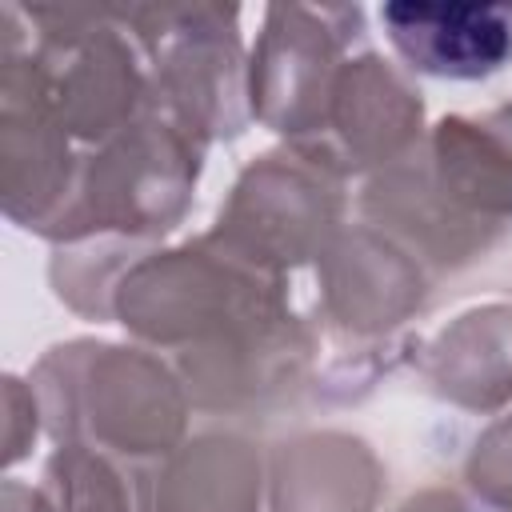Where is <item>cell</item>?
I'll list each match as a JSON object with an SVG mask.
<instances>
[{"instance_id": "6da1fadb", "label": "cell", "mask_w": 512, "mask_h": 512, "mask_svg": "<svg viewBox=\"0 0 512 512\" xmlns=\"http://www.w3.org/2000/svg\"><path fill=\"white\" fill-rule=\"evenodd\" d=\"M112 316L140 340L200 352L292 324L284 276L256 268L212 232L128 264L112 292Z\"/></svg>"}, {"instance_id": "7a4b0ae2", "label": "cell", "mask_w": 512, "mask_h": 512, "mask_svg": "<svg viewBox=\"0 0 512 512\" xmlns=\"http://www.w3.org/2000/svg\"><path fill=\"white\" fill-rule=\"evenodd\" d=\"M32 392L56 444L128 460L172 456L188 420V388L164 360L96 340L52 348L32 372Z\"/></svg>"}, {"instance_id": "3957f363", "label": "cell", "mask_w": 512, "mask_h": 512, "mask_svg": "<svg viewBox=\"0 0 512 512\" xmlns=\"http://www.w3.org/2000/svg\"><path fill=\"white\" fill-rule=\"evenodd\" d=\"M200 156L204 140H196L156 96L140 120L80 156L76 188L48 228V240H152L176 228L192 204Z\"/></svg>"}, {"instance_id": "277c9868", "label": "cell", "mask_w": 512, "mask_h": 512, "mask_svg": "<svg viewBox=\"0 0 512 512\" xmlns=\"http://www.w3.org/2000/svg\"><path fill=\"white\" fill-rule=\"evenodd\" d=\"M240 12L220 4L128 8V24L148 56L160 104L196 136L228 140L252 120Z\"/></svg>"}, {"instance_id": "5b68a950", "label": "cell", "mask_w": 512, "mask_h": 512, "mask_svg": "<svg viewBox=\"0 0 512 512\" xmlns=\"http://www.w3.org/2000/svg\"><path fill=\"white\" fill-rule=\"evenodd\" d=\"M340 176L312 156L284 148L260 156L236 180L212 236L256 268L284 276L304 260H320L340 224Z\"/></svg>"}, {"instance_id": "8992f818", "label": "cell", "mask_w": 512, "mask_h": 512, "mask_svg": "<svg viewBox=\"0 0 512 512\" xmlns=\"http://www.w3.org/2000/svg\"><path fill=\"white\" fill-rule=\"evenodd\" d=\"M364 40L360 8L344 4H272L248 64L252 116L292 148H312L324 128L328 96L348 48Z\"/></svg>"}, {"instance_id": "52a82bcc", "label": "cell", "mask_w": 512, "mask_h": 512, "mask_svg": "<svg viewBox=\"0 0 512 512\" xmlns=\"http://www.w3.org/2000/svg\"><path fill=\"white\" fill-rule=\"evenodd\" d=\"M420 120V92L388 60L364 48L336 72L320 140L296 152L312 156L340 180L352 172H380L420 144Z\"/></svg>"}, {"instance_id": "ba28073f", "label": "cell", "mask_w": 512, "mask_h": 512, "mask_svg": "<svg viewBox=\"0 0 512 512\" xmlns=\"http://www.w3.org/2000/svg\"><path fill=\"white\" fill-rule=\"evenodd\" d=\"M80 156L72 136L48 116L28 76L4 60L0 72V192L20 228L48 236L76 188Z\"/></svg>"}, {"instance_id": "9c48e42d", "label": "cell", "mask_w": 512, "mask_h": 512, "mask_svg": "<svg viewBox=\"0 0 512 512\" xmlns=\"http://www.w3.org/2000/svg\"><path fill=\"white\" fill-rule=\"evenodd\" d=\"M396 56L436 80H488L512 64V4L392 0L380 8Z\"/></svg>"}, {"instance_id": "30bf717a", "label": "cell", "mask_w": 512, "mask_h": 512, "mask_svg": "<svg viewBox=\"0 0 512 512\" xmlns=\"http://www.w3.org/2000/svg\"><path fill=\"white\" fill-rule=\"evenodd\" d=\"M320 284L332 320L348 332H388L424 304V268L372 224L344 228L320 256Z\"/></svg>"}, {"instance_id": "8fae6325", "label": "cell", "mask_w": 512, "mask_h": 512, "mask_svg": "<svg viewBox=\"0 0 512 512\" xmlns=\"http://www.w3.org/2000/svg\"><path fill=\"white\" fill-rule=\"evenodd\" d=\"M432 388L472 412H492L512 400V308L488 304L464 312L428 348Z\"/></svg>"}, {"instance_id": "7c38bea8", "label": "cell", "mask_w": 512, "mask_h": 512, "mask_svg": "<svg viewBox=\"0 0 512 512\" xmlns=\"http://www.w3.org/2000/svg\"><path fill=\"white\" fill-rule=\"evenodd\" d=\"M380 488L376 460L352 436H304L276 456L272 512H372Z\"/></svg>"}, {"instance_id": "4fadbf2b", "label": "cell", "mask_w": 512, "mask_h": 512, "mask_svg": "<svg viewBox=\"0 0 512 512\" xmlns=\"http://www.w3.org/2000/svg\"><path fill=\"white\" fill-rule=\"evenodd\" d=\"M260 456L236 436L176 448L156 476V512H256Z\"/></svg>"}, {"instance_id": "5bb4252c", "label": "cell", "mask_w": 512, "mask_h": 512, "mask_svg": "<svg viewBox=\"0 0 512 512\" xmlns=\"http://www.w3.org/2000/svg\"><path fill=\"white\" fill-rule=\"evenodd\" d=\"M32 512H156L152 476L116 452L92 444H60L44 464Z\"/></svg>"}, {"instance_id": "9a60e30c", "label": "cell", "mask_w": 512, "mask_h": 512, "mask_svg": "<svg viewBox=\"0 0 512 512\" xmlns=\"http://www.w3.org/2000/svg\"><path fill=\"white\" fill-rule=\"evenodd\" d=\"M464 480L480 504L492 512H512V412L488 424V432L476 440Z\"/></svg>"}, {"instance_id": "2e32d148", "label": "cell", "mask_w": 512, "mask_h": 512, "mask_svg": "<svg viewBox=\"0 0 512 512\" xmlns=\"http://www.w3.org/2000/svg\"><path fill=\"white\" fill-rule=\"evenodd\" d=\"M396 512H472L456 492H444V488H424L416 496H408Z\"/></svg>"}]
</instances>
